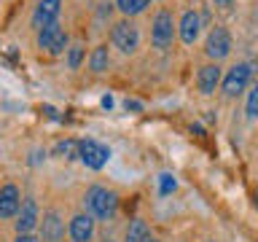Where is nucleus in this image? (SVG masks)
Wrapping results in <instances>:
<instances>
[{"label":"nucleus","mask_w":258,"mask_h":242,"mask_svg":"<svg viewBox=\"0 0 258 242\" xmlns=\"http://www.w3.org/2000/svg\"><path fill=\"white\" fill-rule=\"evenodd\" d=\"M86 210L92 218H100V221H110L116 215V207H118V197L102 186H92L86 191Z\"/></svg>","instance_id":"1"},{"label":"nucleus","mask_w":258,"mask_h":242,"mask_svg":"<svg viewBox=\"0 0 258 242\" xmlns=\"http://www.w3.org/2000/svg\"><path fill=\"white\" fill-rule=\"evenodd\" d=\"M172 38H175V19L167 8H159L156 16H153V24H151V43L156 48H167L172 46Z\"/></svg>","instance_id":"2"},{"label":"nucleus","mask_w":258,"mask_h":242,"mask_svg":"<svg viewBox=\"0 0 258 242\" xmlns=\"http://www.w3.org/2000/svg\"><path fill=\"white\" fill-rule=\"evenodd\" d=\"M110 40H113V46H116L118 51L132 54V51H137V46H140V32H137L135 22L121 19L110 27Z\"/></svg>","instance_id":"3"},{"label":"nucleus","mask_w":258,"mask_h":242,"mask_svg":"<svg viewBox=\"0 0 258 242\" xmlns=\"http://www.w3.org/2000/svg\"><path fill=\"white\" fill-rule=\"evenodd\" d=\"M78 159L89 169H102L110 159V148L97 140H78Z\"/></svg>","instance_id":"4"},{"label":"nucleus","mask_w":258,"mask_h":242,"mask_svg":"<svg viewBox=\"0 0 258 242\" xmlns=\"http://www.w3.org/2000/svg\"><path fill=\"white\" fill-rule=\"evenodd\" d=\"M231 51V35L226 27H213L210 30V35L205 40V54L210 56L213 62H221L223 56H229Z\"/></svg>","instance_id":"5"},{"label":"nucleus","mask_w":258,"mask_h":242,"mask_svg":"<svg viewBox=\"0 0 258 242\" xmlns=\"http://www.w3.org/2000/svg\"><path fill=\"white\" fill-rule=\"evenodd\" d=\"M38 46L43 48L48 54H62L64 48H68V32H64L59 24H48L38 32Z\"/></svg>","instance_id":"6"},{"label":"nucleus","mask_w":258,"mask_h":242,"mask_svg":"<svg viewBox=\"0 0 258 242\" xmlns=\"http://www.w3.org/2000/svg\"><path fill=\"white\" fill-rule=\"evenodd\" d=\"M250 76H253V65L250 62H239V65H234V68L226 73V78H223V94H239V92H245V86H247V81Z\"/></svg>","instance_id":"7"},{"label":"nucleus","mask_w":258,"mask_h":242,"mask_svg":"<svg viewBox=\"0 0 258 242\" xmlns=\"http://www.w3.org/2000/svg\"><path fill=\"white\" fill-rule=\"evenodd\" d=\"M59 11H62V0H40L35 6V11H32V27L40 32L48 24H54Z\"/></svg>","instance_id":"8"},{"label":"nucleus","mask_w":258,"mask_h":242,"mask_svg":"<svg viewBox=\"0 0 258 242\" xmlns=\"http://www.w3.org/2000/svg\"><path fill=\"white\" fill-rule=\"evenodd\" d=\"M22 207V197H19V189H16L14 183H6L3 189H0V218L8 221V218H14L19 213Z\"/></svg>","instance_id":"9"},{"label":"nucleus","mask_w":258,"mask_h":242,"mask_svg":"<svg viewBox=\"0 0 258 242\" xmlns=\"http://www.w3.org/2000/svg\"><path fill=\"white\" fill-rule=\"evenodd\" d=\"M218 84H221V68H218V62L202 65L199 73H197V86H199V92H202V94H213Z\"/></svg>","instance_id":"10"},{"label":"nucleus","mask_w":258,"mask_h":242,"mask_svg":"<svg viewBox=\"0 0 258 242\" xmlns=\"http://www.w3.org/2000/svg\"><path fill=\"white\" fill-rule=\"evenodd\" d=\"M199 30H202V16L197 11H185L180 16V40L185 46H191L199 38Z\"/></svg>","instance_id":"11"},{"label":"nucleus","mask_w":258,"mask_h":242,"mask_svg":"<svg viewBox=\"0 0 258 242\" xmlns=\"http://www.w3.org/2000/svg\"><path fill=\"white\" fill-rule=\"evenodd\" d=\"M70 237L73 242H89L94 237V218L92 215H76L70 221Z\"/></svg>","instance_id":"12"},{"label":"nucleus","mask_w":258,"mask_h":242,"mask_svg":"<svg viewBox=\"0 0 258 242\" xmlns=\"http://www.w3.org/2000/svg\"><path fill=\"white\" fill-rule=\"evenodd\" d=\"M16 218H19V221H16V231H19V234H30L32 229H35V223H38V205L32 199H27L19 207Z\"/></svg>","instance_id":"13"},{"label":"nucleus","mask_w":258,"mask_h":242,"mask_svg":"<svg viewBox=\"0 0 258 242\" xmlns=\"http://www.w3.org/2000/svg\"><path fill=\"white\" fill-rule=\"evenodd\" d=\"M40 234H43V242H62L64 226L59 221L56 213H46L43 221H40Z\"/></svg>","instance_id":"14"},{"label":"nucleus","mask_w":258,"mask_h":242,"mask_svg":"<svg viewBox=\"0 0 258 242\" xmlns=\"http://www.w3.org/2000/svg\"><path fill=\"white\" fill-rule=\"evenodd\" d=\"M148 237H151L148 223H145L143 218H135L126 229V242H148Z\"/></svg>","instance_id":"15"},{"label":"nucleus","mask_w":258,"mask_h":242,"mask_svg":"<svg viewBox=\"0 0 258 242\" xmlns=\"http://www.w3.org/2000/svg\"><path fill=\"white\" fill-rule=\"evenodd\" d=\"M108 46H97L92 56H89V68H92L94 73H102V70H108Z\"/></svg>","instance_id":"16"},{"label":"nucleus","mask_w":258,"mask_h":242,"mask_svg":"<svg viewBox=\"0 0 258 242\" xmlns=\"http://www.w3.org/2000/svg\"><path fill=\"white\" fill-rule=\"evenodd\" d=\"M148 3H151V0H116L118 11L124 16H135V14L145 11V6H148Z\"/></svg>","instance_id":"17"},{"label":"nucleus","mask_w":258,"mask_h":242,"mask_svg":"<svg viewBox=\"0 0 258 242\" xmlns=\"http://www.w3.org/2000/svg\"><path fill=\"white\" fill-rule=\"evenodd\" d=\"M54 153H56V156H62V159H76L78 156V140H62V143H56Z\"/></svg>","instance_id":"18"},{"label":"nucleus","mask_w":258,"mask_h":242,"mask_svg":"<svg viewBox=\"0 0 258 242\" xmlns=\"http://www.w3.org/2000/svg\"><path fill=\"white\" fill-rule=\"evenodd\" d=\"M81 62H84V46H70V54H68L70 70H78Z\"/></svg>","instance_id":"19"},{"label":"nucleus","mask_w":258,"mask_h":242,"mask_svg":"<svg viewBox=\"0 0 258 242\" xmlns=\"http://www.w3.org/2000/svg\"><path fill=\"white\" fill-rule=\"evenodd\" d=\"M175 177L172 175H169V172H164V175H159V191L161 194H164V197H167V194H172L175 191Z\"/></svg>","instance_id":"20"},{"label":"nucleus","mask_w":258,"mask_h":242,"mask_svg":"<svg viewBox=\"0 0 258 242\" xmlns=\"http://www.w3.org/2000/svg\"><path fill=\"white\" fill-rule=\"evenodd\" d=\"M247 116H250V118L258 116V84L253 86V92L247 94Z\"/></svg>","instance_id":"21"},{"label":"nucleus","mask_w":258,"mask_h":242,"mask_svg":"<svg viewBox=\"0 0 258 242\" xmlns=\"http://www.w3.org/2000/svg\"><path fill=\"white\" fill-rule=\"evenodd\" d=\"M14 242H40L38 237H32V234H19V237H16Z\"/></svg>","instance_id":"22"},{"label":"nucleus","mask_w":258,"mask_h":242,"mask_svg":"<svg viewBox=\"0 0 258 242\" xmlns=\"http://www.w3.org/2000/svg\"><path fill=\"white\" fill-rule=\"evenodd\" d=\"M124 108H126V110H140V102H137V100H126Z\"/></svg>","instance_id":"23"},{"label":"nucleus","mask_w":258,"mask_h":242,"mask_svg":"<svg viewBox=\"0 0 258 242\" xmlns=\"http://www.w3.org/2000/svg\"><path fill=\"white\" fill-rule=\"evenodd\" d=\"M40 156H46V153H40V151H35V153H32V159H30V164H38V161H40Z\"/></svg>","instance_id":"24"},{"label":"nucleus","mask_w":258,"mask_h":242,"mask_svg":"<svg viewBox=\"0 0 258 242\" xmlns=\"http://www.w3.org/2000/svg\"><path fill=\"white\" fill-rule=\"evenodd\" d=\"M102 105H105V108H113V97H110V94L102 97Z\"/></svg>","instance_id":"25"},{"label":"nucleus","mask_w":258,"mask_h":242,"mask_svg":"<svg viewBox=\"0 0 258 242\" xmlns=\"http://www.w3.org/2000/svg\"><path fill=\"white\" fill-rule=\"evenodd\" d=\"M215 3H218V6H229L231 0H215Z\"/></svg>","instance_id":"26"},{"label":"nucleus","mask_w":258,"mask_h":242,"mask_svg":"<svg viewBox=\"0 0 258 242\" xmlns=\"http://www.w3.org/2000/svg\"><path fill=\"white\" fill-rule=\"evenodd\" d=\"M148 242H161V239H156V237H148Z\"/></svg>","instance_id":"27"},{"label":"nucleus","mask_w":258,"mask_h":242,"mask_svg":"<svg viewBox=\"0 0 258 242\" xmlns=\"http://www.w3.org/2000/svg\"><path fill=\"white\" fill-rule=\"evenodd\" d=\"M255 205H258V194H255Z\"/></svg>","instance_id":"28"}]
</instances>
